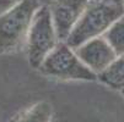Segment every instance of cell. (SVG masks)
I'll return each mask as SVG.
<instances>
[{"label":"cell","instance_id":"obj_1","mask_svg":"<svg viewBox=\"0 0 124 122\" xmlns=\"http://www.w3.org/2000/svg\"><path fill=\"white\" fill-rule=\"evenodd\" d=\"M124 16V0H91L82 17L65 43L73 49L103 36L117 20Z\"/></svg>","mask_w":124,"mask_h":122},{"label":"cell","instance_id":"obj_2","mask_svg":"<svg viewBox=\"0 0 124 122\" xmlns=\"http://www.w3.org/2000/svg\"><path fill=\"white\" fill-rule=\"evenodd\" d=\"M41 6L38 0H21L0 15V54L12 53L27 40L33 17Z\"/></svg>","mask_w":124,"mask_h":122},{"label":"cell","instance_id":"obj_3","mask_svg":"<svg viewBox=\"0 0 124 122\" xmlns=\"http://www.w3.org/2000/svg\"><path fill=\"white\" fill-rule=\"evenodd\" d=\"M39 71L44 76L64 81H96L93 73L76 55L75 50L65 42L58 43L52 53L39 66Z\"/></svg>","mask_w":124,"mask_h":122},{"label":"cell","instance_id":"obj_4","mask_svg":"<svg viewBox=\"0 0 124 122\" xmlns=\"http://www.w3.org/2000/svg\"><path fill=\"white\" fill-rule=\"evenodd\" d=\"M59 38L53 25L50 9L41 6L33 17L27 36V59L33 68H39L44 59L58 45Z\"/></svg>","mask_w":124,"mask_h":122},{"label":"cell","instance_id":"obj_5","mask_svg":"<svg viewBox=\"0 0 124 122\" xmlns=\"http://www.w3.org/2000/svg\"><path fill=\"white\" fill-rule=\"evenodd\" d=\"M91 0H54L50 5L53 25L60 42H65L82 17Z\"/></svg>","mask_w":124,"mask_h":122},{"label":"cell","instance_id":"obj_6","mask_svg":"<svg viewBox=\"0 0 124 122\" xmlns=\"http://www.w3.org/2000/svg\"><path fill=\"white\" fill-rule=\"evenodd\" d=\"M74 50L80 60L97 76L118 58L103 36L87 40Z\"/></svg>","mask_w":124,"mask_h":122},{"label":"cell","instance_id":"obj_7","mask_svg":"<svg viewBox=\"0 0 124 122\" xmlns=\"http://www.w3.org/2000/svg\"><path fill=\"white\" fill-rule=\"evenodd\" d=\"M53 108L48 101H39L17 114L11 122H52Z\"/></svg>","mask_w":124,"mask_h":122},{"label":"cell","instance_id":"obj_8","mask_svg":"<svg viewBox=\"0 0 124 122\" xmlns=\"http://www.w3.org/2000/svg\"><path fill=\"white\" fill-rule=\"evenodd\" d=\"M97 79L113 89L123 90L124 89V55L118 56L102 73L97 76Z\"/></svg>","mask_w":124,"mask_h":122},{"label":"cell","instance_id":"obj_9","mask_svg":"<svg viewBox=\"0 0 124 122\" xmlns=\"http://www.w3.org/2000/svg\"><path fill=\"white\" fill-rule=\"evenodd\" d=\"M118 56L124 55V16L117 20L103 34Z\"/></svg>","mask_w":124,"mask_h":122},{"label":"cell","instance_id":"obj_10","mask_svg":"<svg viewBox=\"0 0 124 122\" xmlns=\"http://www.w3.org/2000/svg\"><path fill=\"white\" fill-rule=\"evenodd\" d=\"M21 0H0V15L11 9L14 5H16Z\"/></svg>","mask_w":124,"mask_h":122},{"label":"cell","instance_id":"obj_11","mask_svg":"<svg viewBox=\"0 0 124 122\" xmlns=\"http://www.w3.org/2000/svg\"><path fill=\"white\" fill-rule=\"evenodd\" d=\"M120 92H122V94H123V96H124V89H123V90H120Z\"/></svg>","mask_w":124,"mask_h":122}]
</instances>
